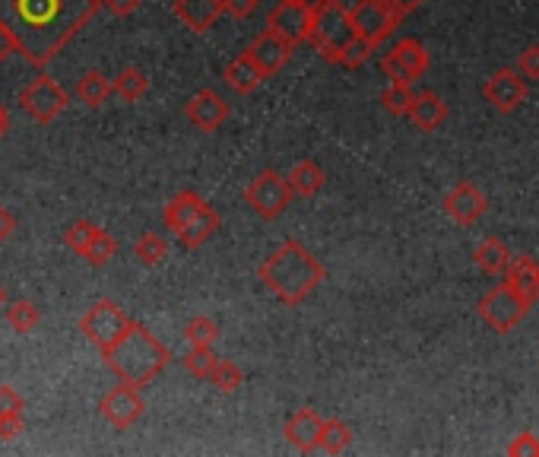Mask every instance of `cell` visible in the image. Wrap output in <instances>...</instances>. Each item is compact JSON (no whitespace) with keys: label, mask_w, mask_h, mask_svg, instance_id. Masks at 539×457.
<instances>
[{"label":"cell","mask_w":539,"mask_h":457,"mask_svg":"<svg viewBox=\"0 0 539 457\" xmlns=\"http://www.w3.org/2000/svg\"><path fill=\"white\" fill-rule=\"evenodd\" d=\"M73 96H77L86 108H102L115 93H111V80L102 70H86L77 80V86H73Z\"/></svg>","instance_id":"24"},{"label":"cell","mask_w":539,"mask_h":457,"mask_svg":"<svg viewBox=\"0 0 539 457\" xmlns=\"http://www.w3.org/2000/svg\"><path fill=\"white\" fill-rule=\"evenodd\" d=\"M172 13L191 32L203 35V32H210L216 26V20L222 16V7H219V0H175Z\"/></svg>","instance_id":"19"},{"label":"cell","mask_w":539,"mask_h":457,"mask_svg":"<svg viewBox=\"0 0 539 457\" xmlns=\"http://www.w3.org/2000/svg\"><path fill=\"white\" fill-rule=\"evenodd\" d=\"M482 96H486V102L495 108V112L511 115L527 99V80L520 77L514 67H501L482 83Z\"/></svg>","instance_id":"12"},{"label":"cell","mask_w":539,"mask_h":457,"mask_svg":"<svg viewBox=\"0 0 539 457\" xmlns=\"http://www.w3.org/2000/svg\"><path fill=\"white\" fill-rule=\"evenodd\" d=\"M324 277V264L299 239H283V245L257 267V280L289 308H299L324 283Z\"/></svg>","instance_id":"2"},{"label":"cell","mask_w":539,"mask_h":457,"mask_svg":"<svg viewBox=\"0 0 539 457\" xmlns=\"http://www.w3.org/2000/svg\"><path fill=\"white\" fill-rule=\"evenodd\" d=\"M514 70H517L524 80H539V45H527L524 51H520Z\"/></svg>","instance_id":"37"},{"label":"cell","mask_w":539,"mask_h":457,"mask_svg":"<svg viewBox=\"0 0 539 457\" xmlns=\"http://www.w3.org/2000/svg\"><path fill=\"white\" fill-rule=\"evenodd\" d=\"M13 54H20V51H16V42H13V35H10V32L4 29V26H0V64H4V61H10Z\"/></svg>","instance_id":"43"},{"label":"cell","mask_w":539,"mask_h":457,"mask_svg":"<svg viewBox=\"0 0 539 457\" xmlns=\"http://www.w3.org/2000/svg\"><path fill=\"white\" fill-rule=\"evenodd\" d=\"M7 131H10V112L0 105V137H7Z\"/></svg>","instance_id":"47"},{"label":"cell","mask_w":539,"mask_h":457,"mask_svg":"<svg viewBox=\"0 0 539 457\" xmlns=\"http://www.w3.org/2000/svg\"><path fill=\"white\" fill-rule=\"evenodd\" d=\"M413 83H390L381 93V105L387 108L390 115H406L413 105Z\"/></svg>","instance_id":"35"},{"label":"cell","mask_w":539,"mask_h":457,"mask_svg":"<svg viewBox=\"0 0 539 457\" xmlns=\"http://www.w3.org/2000/svg\"><path fill=\"white\" fill-rule=\"evenodd\" d=\"M210 385H216V391L222 394H235L245 385V372H241V365H235L232 359H216L210 372Z\"/></svg>","instance_id":"31"},{"label":"cell","mask_w":539,"mask_h":457,"mask_svg":"<svg viewBox=\"0 0 539 457\" xmlns=\"http://www.w3.org/2000/svg\"><path fill=\"white\" fill-rule=\"evenodd\" d=\"M530 308L533 305L524 296H517V292L508 283H498L495 289H489L486 296L479 299V318L486 321L492 331L511 334L514 327L527 318Z\"/></svg>","instance_id":"8"},{"label":"cell","mask_w":539,"mask_h":457,"mask_svg":"<svg viewBox=\"0 0 539 457\" xmlns=\"http://www.w3.org/2000/svg\"><path fill=\"white\" fill-rule=\"evenodd\" d=\"M7 305V292H4V286H0V308Z\"/></svg>","instance_id":"48"},{"label":"cell","mask_w":539,"mask_h":457,"mask_svg":"<svg viewBox=\"0 0 539 457\" xmlns=\"http://www.w3.org/2000/svg\"><path fill=\"white\" fill-rule=\"evenodd\" d=\"M184 340L191 346H213L219 340V324L207 315H194L184 324Z\"/></svg>","instance_id":"34"},{"label":"cell","mask_w":539,"mask_h":457,"mask_svg":"<svg viewBox=\"0 0 539 457\" xmlns=\"http://www.w3.org/2000/svg\"><path fill=\"white\" fill-rule=\"evenodd\" d=\"M289 181V188L295 197H314V194H321L324 185H327V172L321 169V162H314V159H302V162H295L292 172L286 175Z\"/></svg>","instance_id":"23"},{"label":"cell","mask_w":539,"mask_h":457,"mask_svg":"<svg viewBox=\"0 0 539 457\" xmlns=\"http://www.w3.org/2000/svg\"><path fill=\"white\" fill-rule=\"evenodd\" d=\"M260 0H219L222 16H232V20H248V16L257 10Z\"/></svg>","instance_id":"39"},{"label":"cell","mask_w":539,"mask_h":457,"mask_svg":"<svg viewBox=\"0 0 539 457\" xmlns=\"http://www.w3.org/2000/svg\"><path fill=\"white\" fill-rule=\"evenodd\" d=\"M292 188H289V181L280 175V172H273V169H264V172H257L251 181H248V188H245V204L251 207V213H257L260 219H276V216H283L292 204Z\"/></svg>","instance_id":"7"},{"label":"cell","mask_w":539,"mask_h":457,"mask_svg":"<svg viewBox=\"0 0 539 457\" xmlns=\"http://www.w3.org/2000/svg\"><path fill=\"white\" fill-rule=\"evenodd\" d=\"M295 4H311V0H295Z\"/></svg>","instance_id":"49"},{"label":"cell","mask_w":539,"mask_h":457,"mask_svg":"<svg viewBox=\"0 0 539 457\" xmlns=\"http://www.w3.org/2000/svg\"><path fill=\"white\" fill-rule=\"evenodd\" d=\"M127 324H130V318L124 315V308L111 299H102L80 318V334L92 346H99V353H102L127 331Z\"/></svg>","instance_id":"9"},{"label":"cell","mask_w":539,"mask_h":457,"mask_svg":"<svg viewBox=\"0 0 539 457\" xmlns=\"http://www.w3.org/2000/svg\"><path fill=\"white\" fill-rule=\"evenodd\" d=\"M92 232H96V223H89V219H77V223H70L67 232H64V245L73 251V254H80L83 258V251L92 239Z\"/></svg>","instance_id":"36"},{"label":"cell","mask_w":539,"mask_h":457,"mask_svg":"<svg viewBox=\"0 0 539 457\" xmlns=\"http://www.w3.org/2000/svg\"><path fill=\"white\" fill-rule=\"evenodd\" d=\"M292 45L286 39H280L273 29H264L257 35V39L248 45V58L257 64V70L264 73V77H276L289 61H292Z\"/></svg>","instance_id":"17"},{"label":"cell","mask_w":539,"mask_h":457,"mask_svg":"<svg viewBox=\"0 0 539 457\" xmlns=\"http://www.w3.org/2000/svg\"><path fill=\"white\" fill-rule=\"evenodd\" d=\"M444 213H448L457 226H476L482 216L489 213V197L482 194L473 181H460L444 197Z\"/></svg>","instance_id":"15"},{"label":"cell","mask_w":539,"mask_h":457,"mask_svg":"<svg viewBox=\"0 0 539 457\" xmlns=\"http://www.w3.org/2000/svg\"><path fill=\"white\" fill-rule=\"evenodd\" d=\"M321 423H324V416L318 410H311V407L295 410L286 419V429H283L286 432V442L295 451H302V454L318 451V445H321Z\"/></svg>","instance_id":"18"},{"label":"cell","mask_w":539,"mask_h":457,"mask_svg":"<svg viewBox=\"0 0 539 457\" xmlns=\"http://www.w3.org/2000/svg\"><path fill=\"white\" fill-rule=\"evenodd\" d=\"M99 4L115 16H130V13H137L146 0H99Z\"/></svg>","instance_id":"42"},{"label":"cell","mask_w":539,"mask_h":457,"mask_svg":"<svg viewBox=\"0 0 539 457\" xmlns=\"http://www.w3.org/2000/svg\"><path fill=\"white\" fill-rule=\"evenodd\" d=\"M403 23V16L387 4V0H365V4L352 13V26H356V35L362 39L381 45L384 39L394 35V29Z\"/></svg>","instance_id":"13"},{"label":"cell","mask_w":539,"mask_h":457,"mask_svg":"<svg viewBox=\"0 0 539 457\" xmlns=\"http://www.w3.org/2000/svg\"><path fill=\"white\" fill-rule=\"evenodd\" d=\"M7 324L13 327L16 334H32L35 327L42 324L39 305H32V302H26V299H16V302L7 308Z\"/></svg>","instance_id":"30"},{"label":"cell","mask_w":539,"mask_h":457,"mask_svg":"<svg viewBox=\"0 0 539 457\" xmlns=\"http://www.w3.org/2000/svg\"><path fill=\"white\" fill-rule=\"evenodd\" d=\"M134 254L143 267H159V264H165V258H169V242H165L159 232H143L134 245Z\"/></svg>","instance_id":"28"},{"label":"cell","mask_w":539,"mask_h":457,"mask_svg":"<svg viewBox=\"0 0 539 457\" xmlns=\"http://www.w3.org/2000/svg\"><path fill=\"white\" fill-rule=\"evenodd\" d=\"M99 10V0H0V26L29 67L45 70Z\"/></svg>","instance_id":"1"},{"label":"cell","mask_w":539,"mask_h":457,"mask_svg":"<svg viewBox=\"0 0 539 457\" xmlns=\"http://www.w3.org/2000/svg\"><path fill=\"white\" fill-rule=\"evenodd\" d=\"M330 4H337L343 13H349V16H352V13H356V10L365 4V0H330Z\"/></svg>","instance_id":"46"},{"label":"cell","mask_w":539,"mask_h":457,"mask_svg":"<svg viewBox=\"0 0 539 457\" xmlns=\"http://www.w3.org/2000/svg\"><path fill=\"white\" fill-rule=\"evenodd\" d=\"M387 4L394 7L400 16H410V13H416V10L425 4V0H387Z\"/></svg>","instance_id":"45"},{"label":"cell","mask_w":539,"mask_h":457,"mask_svg":"<svg viewBox=\"0 0 539 457\" xmlns=\"http://www.w3.org/2000/svg\"><path fill=\"white\" fill-rule=\"evenodd\" d=\"M216 359L219 356L213 353V346H191V350L181 356L184 369H188L197 381H210V372H213Z\"/></svg>","instance_id":"32"},{"label":"cell","mask_w":539,"mask_h":457,"mask_svg":"<svg viewBox=\"0 0 539 457\" xmlns=\"http://www.w3.org/2000/svg\"><path fill=\"white\" fill-rule=\"evenodd\" d=\"M13 232H16V219H13V213L0 207V245H4Z\"/></svg>","instance_id":"44"},{"label":"cell","mask_w":539,"mask_h":457,"mask_svg":"<svg viewBox=\"0 0 539 457\" xmlns=\"http://www.w3.org/2000/svg\"><path fill=\"white\" fill-rule=\"evenodd\" d=\"M23 429H26V419L23 416H0V438H4V442L20 438Z\"/></svg>","instance_id":"41"},{"label":"cell","mask_w":539,"mask_h":457,"mask_svg":"<svg viewBox=\"0 0 539 457\" xmlns=\"http://www.w3.org/2000/svg\"><path fill=\"white\" fill-rule=\"evenodd\" d=\"M115 254H118L115 235L96 226V232H92V239H89V245H86V251H83V261L92 264V267H105L111 258H115Z\"/></svg>","instance_id":"29"},{"label":"cell","mask_w":539,"mask_h":457,"mask_svg":"<svg viewBox=\"0 0 539 457\" xmlns=\"http://www.w3.org/2000/svg\"><path fill=\"white\" fill-rule=\"evenodd\" d=\"M501 277H505V283L517 292V296H524L530 305L539 299V264L533 258H524V254L514 258L511 254V261H508Z\"/></svg>","instance_id":"20"},{"label":"cell","mask_w":539,"mask_h":457,"mask_svg":"<svg viewBox=\"0 0 539 457\" xmlns=\"http://www.w3.org/2000/svg\"><path fill=\"white\" fill-rule=\"evenodd\" d=\"M165 226L184 248L197 251L219 232L222 219L197 191H181L165 204Z\"/></svg>","instance_id":"4"},{"label":"cell","mask_w":539,"mask_h":457,"mask_svg":"<svg viewBox=\"0 0 539 457\" xmlns=\"http://www.w3.org/2000/svg\"><path fill=\"white\" fill-rule=\"evenodd\" d=\"M352 445V429H349V423H343V419H324L321 423V451H327V454H343L346 448Z\"/></svg>","instance_id":"27"},{"label":"cell","mask_w":539,"mask_h":457,"mask_svg":"<svg viewBox=\"0 0 539 457\" xmlns=\"http://www.w3.org/2000/svg\"><path fill=\"white\" fill-rule=\"evenodd\" d=\"M375 51H378L375 42L362 39V35H352V39L343 45V51L337 54V64H340V67H349V70H356V67H362Z\"/></svg>","instance_id":"33"},{"label":"cell","mask_w":539,"mask_h":457,"mask_svg":"<svg viewBox=\"0 0 539 457\" xmlns=\"http://www.w3.org/2000/svg\"><path fill=\"white\" fill-rule=\"evenodd\" d=\"M222 80H226V86L232 89L235 96H251L260 89V83H264L267 77L257 70V64L248 58V51H241L235 61L226 64V70H222Z\"/></svg>","instance_id":"21"},{"label":"cell","mask_w":539,"mask_h":457,"mask_svg":"<svg viewBox=\"0 0 539 457\" xmlns=\"http://www.w3.org/2000/svg\"><path fill=\"white\" fill-rule=\"evenodd\" d=\"M102 359L108 369L118 375V381H124L130 388H140V391L146 385H153V381L172 365L169 346L137 321H130L127 331L111 343L108 350H102Z\"/></svg>","instance_id":"3"},{"label":"cell","mask_w":539,"mask_h":457,"mask_svg":"<svg viewBox=\"0 0 539 457\" xmlns=\"http://www.w3.org/2000/svg\"><path fill=\"white\" fill-rule=\"evenodd\" d=\"M352 35H356V26H352L349 13H343L337 4H330V0H311L308 42L318 48V54L327 64H337V54L343 51V45Z\"/></svg>","instance_id":"5"},{"label":"cell","mask_w":539,"mask_h":457,"mask_svg":"<svg viewBox=\"0 0 539 457\" xmlns=\"http://www.w3.org/2000/svg\"><path fill=\"white\" fill-rule=\"evenodd\" d=\"M429 70V51L419 39H400L381 58V73L390 83H413Z\"/></svg>","instance_id":"10"},{"label":"cell","mask_w":539,"mask_h":457,"mask_svg":"<svg viewBox=\"0 0 539 457\" xmlns=\"http://www.w3.org/2000/svg\"><path fill=\"white\" fill-rule=\"evenodd\" d=\"M184 115H188V121L197 127V131L216 134L229 118V102L222 99L216 89L207 86V89H200V93H194L188 99V105H184Z\"/></svg>","instance_id":"16"},{"label":"cell","mask_w":539,"mask_h":457,"mask_svg":"<svg viewBox=\"0 0 539 457\" xmlns=\"http://www.w3.org/2000/svg\"><path fill=\"white\" fill-rule=\"evenodd\" d=\"M23 410H26L23 394L10 385H0V416H23Z\"/></svg>","instance_id":"38"},{"label":"cell","mask_w":539,"mask_h":457,"mask_svg":"<svg viewBox=\"0 0 539 457\" xmlns=\"http://www.w3.org/2000/svg\"><path fill=\"white\" fill-rule=\"evenodd\" d=\"M473 261L479 264V270L492 273V277H501V273H505V267H508V261H511V251H508V245L501 242V239L489 235V239H482V242L476 245Z\"/></svg>","instance_id":"25"},{"label":"cell","mask_w":539,"mask_h":457,"mask_svg":"<svg viewBox=\"0 0 539 457\" xmlns=\"http://www.w3.org/2000/svg\"><path fill=\"white\" fill-rule=\"evenodd\" d=\"M70 105V96L67 89L48 77L45 70H39V77L29 80L23 89H20V108L35 121V124H51L58 121Z\"/></svg>","instance_id":"6"},{"label":"cell","mask_w":539,"mask_h":457,"mask_svg":"<svg viewBox=\"0 0 539 457\" xmlns=\"http://www.w3.org/2000/svg\"><path fill=\"white\" fill-rule=\"evenodd\" d=\"M406 118H410L419 131H438V127L444 124V118H448V105H444V99L438 93H416L413 96V105L410 112H406Z\"/></svg>","instance_id":"22"},{"label":"cell","mask_w":539,"mask_h":457,"mask_svg":"<svg viewBox=\"0 0 539 457\" xmlns=\"http://www.w3.org/2000/svg\"><path fill=\"white\" fill-rule=\"evenodd\" d=\"M267 29H273L280 39H286L292 48L308 42L311 32V4H295V0H280L267 13Z\"/></svg>","instance_id":"14"},{"label":"cell","mask_w":539,"mask_h":457,"mask_svg":"<svg viewBox=\"0 0 539 457\" xmlns=\"http://www.w3.org/2000/svg\"><path fill=\"white\" fill-rule=\"evenodd\" d=\"M508 454L517 457V454H539V438L533 432H517L514 442L508 445Z\"/></svg>","instance_id":"40"},{"label":"cell","mask_w":539,"mask_h":457,"mask_svg":"<svg viewBox=\"0 0 539 457\" xmlns=\"http://www.w3.org/2000/svg\"><path fill=\"white\" fill-rule=\"evenodd\" d=\"M146 89H150V77H146L140 67H124L118 77L111 80V93L127 105H137L146 96Z\"/></svg>","instance_id":"26"},{"label":"cell","mask_w":539,"mask_h":457,"mask_svg":"<svg viewBox=\"0 0 539 457\" xmlns=\"http://www.w3.org/2000/svg\"><path fill=\"white\" fill-rule=\"evenodd\" d=\"M99 413L102 419L111 426V429H130L134 423H140V416L146 413V400L140 394V388H130V385H115L105 397H102V404H99Z\"/></svg>","instance_id":"11"}]
</instances>
